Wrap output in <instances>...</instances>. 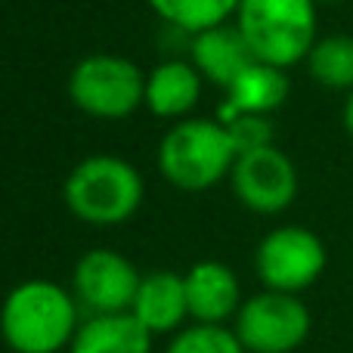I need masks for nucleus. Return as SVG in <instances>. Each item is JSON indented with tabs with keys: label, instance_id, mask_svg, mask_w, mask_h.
<instances>
[{
	"label": "nucleus",
	"instance_id": "6",
	"mask_svg": "<svg viewBox=\"0 0 353 353\" xmlns=\"http://www.w3.org/2000/svg\"><path fill=\"white\" fill-rule=\"evenodd\" d=\"M310 310L298 294L261 292L236 313V335L248 353H294L310 335Z\"/></svg>",
	"mask_w": 353,
	"mask_h": 353
},
{
	"label": "nucleus",
	"instance_id": "10",
	"mask_svg": "<svg viewBox=\"0 0 353 353\" xmlns=\"http://www.w3.org/2000/svg\"><path fill=\"white\" fill-rule=\"evenodd\" d=\"M189 316L205 325H223L242 307V285L226 263L201 261L183 276Z\"/></svg>",
	"mask_w": 353,
	"mask_h": 353
},
{
	"label": "nucleus",
	"instance_id": "9",
	"mask_svg": "<svg viewBox=\"0 0 353 353\" xmlns=\"http://www.w3.org/2000/svg\"><path fill=\"white\" fill-rule=\"evenodd\" d=\"M74 298L93 313H130L143 276L124 254L93 248L74 263Z\"/></svg>",
	"mask_w": 353,
	"mask_h": 353
},
{
	"label": "nucleus",
	"instance_id": "16",
	"mask_svg": "<svg viewBox=\"0 0 353 353\" xmlns=\"http://www.w3.org/2000/svg\"><path fill=\"white\" fill-rule=\"evenodd\" d=\"M307 68L316 84L329 90H353V37L350 34H329L313 43L307 56Z\"/></svg>",
	"mask_w": 353,
	"mask_h": 353
},
{
	"label": "nucleus",
	"instance_id": "18",
	"mask_svg": "<svg viewBox=\"0 0 353 353\" xmlns=\"http://www.w3.org/2000/svg\"><path fill=\"white\" fill-rule=\"evenodd\" d=\"M165 353H248V350L242 347L236 329L199 323V325H189V329L176 332Z\"/></svg>",
	"mask_w": 353,
	"mask_h": 353
},
{
	"label": "nucleus",
	"instance_id": "8",
	"mask_svg": "<svg viewBox=\"0 0 353 353\" xmlns=\"http://www.w3.org/2000/svg\"><path fill=\"white\" fill-rule=\"evenodd\" d=\"M236 199L257 214H279L298 195V171L276 146L242 152L230 171Z\"/></svg>",
	"mask_w": 353,
	"mask_h": 353
},
{
	"label": "nucleus",
	"instance_id": "2",
	"mask_svg": "<svg viewBox=\"0 0 353 353\" xmlns=\"http://www.w3.org/2000/svg\"><path fill=\"white\" fill-rule=\"evenodd\" d=\"M236 25L257 62L288 68L316 43V0H242Z\"/></svg>",
	"mask_w": 353,
	"mask_h": 353
},
{
	"label": "nucleus",
	"instance_id": "12",
	"mask_svg": "<svg viewBox=\"0 0 353 353\" xmlns=\"http://www.w3.org/2000/svg\"><path fill=\"white\" fill-rule=\"evenodd\" d=\"M292 93V81L285 68L270 62H251L230 87H226V105L220 112V124L232 121L236 115H270L276 112Z\"/></svg>",
	"mask_w": 353,
	"mask_h": 353
},
{
	"label": "nucleus",
	"instance_id": "15",
	"mask_svg": "<svg viewBox=\"0 0 353 353\" xmlns=\"http://www.w3.org/2000/svg\"><path fill=\"white\" fill-rule=\"evenodd\" d=\"M201 74L192 62L168 59L146 74V109L159 118H183L201 97Z\"/></svg>",
	"mask_w": 353,
	"mask_h": 353
},
{
	"label": "nucleus",
	"instance_id": "7",
	"mask_svg": "<svg viewBox=\"0 0 353 353\" xmlns=\"http://www.w3.org/2000/svg\"><path fill=\"white\" fill-rule=\"evenodd\" d=\"M329 254L323 239L307 226H279L257 245L254 267L270 292L298 294L323 276Z\"/></svg>",
	"mask_w": 353,
	"mask_h": 353
},
{
	"label": "nucleus",
	"instance_id": "14",
	"mask_svg": "<svg viewBox=\"0 0 353 353\" xmlns=\"http://www.w3.org/2000/svg\"><path fill=\"white\" fill-rule=\"evenodd\" d=\"M152 338L134 313H93L78 325L68 353H152Z\"/></svg>",
	"mask_w": 353,
	"mask_h": 353
},
{
	"label": "nucleus",
	"instance_id": "1",
	"mask_svg": "<svg viewBox=\"0 0 353 353\" xmlns=\"http://www.w3.org/2000/svg\"><path fill=\"white\" fill-rule=\"evenodd\" d=\"M78 307L62 285L28 279L16 285L0 310V332L16 353H59L78 332Z\"/></svg>",
	"mask_w": 353,
	"mask_h": 353
},
{
	"label": "nucleus",
	"instance_id": "20",
	"mask_svg": "<svg viewBox=\"0 0 353 353\" xmlns=\"http://www.w3.org/2000/svg\"><path fill=\"white\" fill-rule=\"evenodd\" d=\"M344 130H347V134L353 137V90L347 93V103H344Z\"/></svg>",
	"mask_w": 353,
	"mask_h": 353
},
{
	"label": "nucleus",
	"instance_id": "5",
	"mask_svg": "<svg viewBox=\"0 0 353 353\" xmlns=\"http://www.w3.org/2000/svg\"><path fill=\"white\" fill-rule=\"evenodd\" d=\"M68 97L84 115L118 121L146 105V74L124 56L90 53L68 74Z\"/></svg>",
	"mask_w": 353,
	"mask_h": 353
},
{
	"label": "nucleus",
	"instance_id": "19",
	"mask_svg": "<svg viewBox=\"0 0 353 353\" xmlns=\"http://www.w3.org/2000/svg\"><path fill=\"white\" fill-rule=\"evenodd\" d=\"M232 137L236 152H254V149L273 146V124L267 115H236L232 121L223 124Z\"/></svg>",
	"mask_w": 353,
	"mask_h": 353
},
{
	"label": "nucleus",
	"instance_id": "3",
	"mask_svg": "<svg viewBox=\"0 0 353 353\" xmlns=\"http://www.w3.org/2000/svg\"><path fill=\"white\" fill-rule=\"evenodd\" d=\"M239 152L220 121L186 118L165 134L159 146V171L171 186L201 192L230 176Z\"/></svg>",
	"mask_w": 353,
	"mask_h": 353
},
{
	"label": "nucleus",
	"instance_id": "17",
	"mask_svg": "<svg viewBox=\"0 0 353 353\" xmlns=\"http://www.w3.org/2000/svg\"><path fill=\"white\" fill-rule=\"evenodd\" d=\"M168 25L189 34H199L205 28L226 22L230 16H236L242 0H146Z\"/></svg>",
	"mask_w": 353,
	"mask_h": 353
},
{
	"label": "nucleus",
	"instance_id": "13",
	"mask_svg": "<svg viewBox=\"0 0 353 353\" xmlns=\"http://www.w3.org/2000/svg\"><path fill=\"white\" fill-rule=\"evenodd\" d=\"M130 313H134L152 335L176 332L183 325V319L189 316L186 282H183V276L171 273V270H152V273H146L140 282V292H137Z\"/></svg>",
	"mask_w": 353,
	"mask_h": 353
},
{
	"label": "nucleus",
	"instance_id": "11",
	"mask_svg": "<svg viewBox=\"0 0 353 353\" xmlns=\"http://www.w3.org/2000/svg\"><path fill=\"white\" fill-rule=\"evenodd\" d=\"M251 62H257V59L251 53L248 41L242 37V31H239V25L220 22L214 28L192 34V65L199 68L201 78L223 87V90Z\"/></svg>",
	"mask_w": 353,
	"mask_h": 353
},
{
	"label": "nucleus",
	"instance_id": "4",
	"mask_svg": "<svg viewBox=\"0 0 353 353\" xmlns=\"http://www.w3.org/2000/svg\"><path fill=\"white\" fill-rule=\"evenodd\" d=\"M143 176L115 155H90L65 180V205L78 220L93 226H115L130 220L143 205Z\"/></svg>",
	"mask_w": 353,
	"mask_h": 353
}]
</instances>
